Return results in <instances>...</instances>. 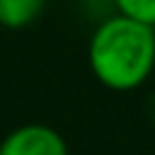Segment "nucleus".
<instances>
[{
    "label": "nucleus",
    "instance_id": "nucleus-4",
    "mask_svg": "<svg viewBox=\"0 0 155 155\" xmlns=\"http://www.w3.org/2000/svg\"><path fill=\"white\" fill-rule=\"evenodd\" d=\"M116 7L124 17L155 27V0H116Z\"/></svg>",
    "mask_w": 155,
    "mask_h": 155
},
{
    "label": "nucleus",
    "instance_id": "nucleus-3",
    "mask_svg": "<svg viewBox=\"0 0 155 155\" xmlns=\"http://www.w3.org/2000/svg\"><path fill=\"white\" fill-rule=\"evenodd\" d=\"M44 5L46 0H0V24L7 29H22L41 15Z\"/></svg>",
    "mask_w": 155,
    "mask_h": 155
},
{
    "label": "nucleus",
    "instance_id": "nucleus-1",
    "mask_svg": "<svg viewBox=\"0 0 155 155\" xmlns=\"http://www.w3.org/2000/svg\"><path fill=\"white\" fill-rule=\"evenodd\" d=\"M90 68L94 78L116 92L145 82L155 65V29L124 15L102 22L90 41Z\"/></svg>",
    "mask_w": 155,
    "mask_h": 155
},
{
    "label": "nucleus",
    "instance_id": "nucleus-2",
    "mask_svg": "<svg viewBox=\"0 0 155 155\" xmlns=\"http://www.w3.org/2000/svg\"><path fill=\"white\" fill-rule=\"evenodd\" d=\"M0 155H68V145L56 128L27 124L5 136L0 143Z\"/></svg>",
    "mask_w": 155,
    "mask_h": 155
}]
</instances>
